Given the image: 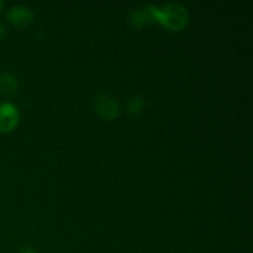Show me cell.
I'll return each instance as SVG.
<instances>
[{
  "label": "cell",
  "mask_w": 253,
  "mask_h": 253,
  "mask_svg": "<svg viewBox=\"0 0 253 253\" xmlns=\"http://www.w3.org/2000/svg\"><path fill=\"white\" fill-rule=\"evenodd\" d=\"M153 20H157L167 29L179 31L187 26L189 21V14L185 6L179 2H167L162 6L150 4Z\"/></svg>",
  "instance_id": "obj_1"
},
{
  "label": "cell",
  "mask_w": 253,
  "mask_h": 253,
  "mask_svg": "<svg viewBox=\"0 0 253 253\" xmlns=\"http://www.w3.org/2000/svg\"><path fill=\"white\" fill-rule=\"evenodd\" d=\"M93 105L94 110L101 118L106 119V120H113V119L118 118V115L120 114V105H119V103L115 100L114 96L105 93V91H99L94 96Z\"/></svg>",
  "instance_id": "obj_2"
},
{
  "label": "cell",
  "mask_w": 253,
  "mask_h": 253,
  "mask_svg": "<svg viewBox=\"0 0 253 253\" xmlns=\"http://www.w3.org/2000/svg\"><path fill=\"white\" fill-rule=\"evenodd\" d=\"M17 106L9 101L0 103V132L11 131L19 123Z\"/></svg>",
  "instance_id": "obj_3"
},
{
  "label": "cell",
  "mask_w": 253,
  "mask_h": 253,
  "mask_svg": "<svg viewBox=\"0 0 253 253\" xmlns=\"http://www.w3.org/2000/svg\"><path fill=\"white\" fill-rule=\"evenodd\" d=\"M7 19L16 26H26L34 20V11L25 5H14L7 10Z\"/></svg>",
  "instance_id": "obj_4"
},
{
  "label": "cell",
  "mask_w": 253,
  "mask_h": 253,
  "mask_svg": "<svg viewBox=\"0 0 253 253\" xmlns=\"http://www.w3.org/2000/svg\"><path fill=\"white\" fill-rule=\"evenodd\" d=\"M130 22L136 27H141L143 25L148 24L150 21H152L153 16L152 12H151L150 4L146 5V6L142 7H136L132 11L130 12Z\"/></svg>",
  "instance_id": "obj_5"
},
{
  "label": "cell",
  "mask_w": 253,
  "mask_h": 253,
  "mask_svg": "<svg viewBox=\"0 0 253 253\" xmlns=\"http://www.w3.org/2000/svg\"><path fill=\"white\" fill-rule=\"evenodd\" d=\"M19 82L17 78L10 72H1L0 73V91L5 95H12L17 91Z\"/></svg>",
  "instance_id": "obj_6"
},
{
  "label": "cell",
  "mask_w": 253,
  "mask_h": 253,
  "mask_svg": "<svg viewBox=\"0 0 253 253\" xmlns=\"http://www.w3.org/2000/svg\"><path fill=\"white\" fill-rule=\"evenodd\" d=\"M145 99L141 95H132L127 100V111L132 115H137L145 109Z\"/></svg>",
  "instance_id": "obj_7"
},
{
  "label": "cell",
  "mask_w": 253,
  "mask_h": 253,
  "mask_svg": "<svg viewBox=\"0 0 253 253\" xmlns=\"http://www.w3.org/2000/svg\"><path fill=\"white\" fill-rule=\"evenodd\" d=\"M19 253H37L35 251L34 249H31V247H22L21 250H20Z\"/></svg>",
  "instance_id": "obj_8"
},
{
  "label": "cell",
  "mask_w": 253,
  "mask_h": 253,
  "mask_svg": "<svg viewBox=\"0 0 253 253\" xmlns=\"http://www.w3.org/2000/svg\"><path fill=\"white\" fill-rule=\"evenodd\" d=\"M6 35V30H5V26L2 22H0V39H2V37Z\"/></svg>",
  "instance_id": "obj_9"
},
{
  "label": "cell",
  "mask_w": 253,
  "mask_h": 253,
  "mask_svg": "<svg viewBox=\"0 0 253 253\" xmlns=\"http://www.w3.org/2000/svg\"><path fill=\"white\" fill-rule=\"evenodd\" d=\"M2 5H4V1H1V0H0V9L2 7Z\"/></svg>",
  "instance_id": "obj_10"
},
{
  "label": "cell",
  "mask_w": 253,
  "mask_h": 253,
  "mask_svg": "<svg viewBox=\"0 0 253 253\" xmlns=\"http://www.w3.org/2000/svg\"><path fill=\"white\" fill-rule=\"evenodd\" d=\"M193 253H194V252H193Z\"/></svg>",
  "instance_id": "obj_11"
}]
</instances>
